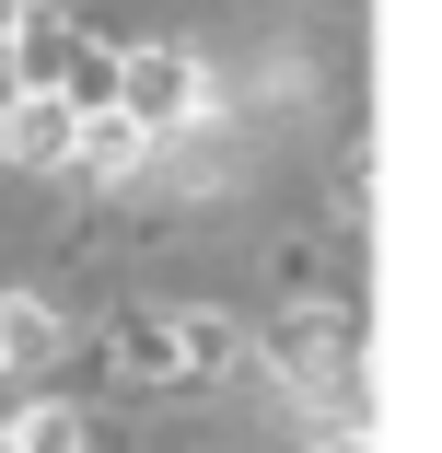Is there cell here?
<instances>
[{"label":"cell","instance_id":"4","mask_svg":"<svg viewBox=\"0 0 442 453\" xmlns=\"http://www.w3.org/2000/svg\"><path fill=\"white\" fill-rule=\"evenodd\" d=\"M140 151H151V140H140L117 105H94V117L70 128V163H81V174H140Z\"/></svg>","mask_w":442,"mask_h":453},{"label":"cell","instance_id":"8","mask_svg":"<svg viewBox=\"0 0 442 453\" xmlns=\"http://www.w3.org/2000/svg\"><path fill=\"white\" fill-rule=\"evenodd\" d=\"M326 453H361V430H349V441H326Z\"/></svg>","mask_w":442,"mask_h":453},{"label":"cell","instance_id":"5","mask_svg":"<svg viewBox=\"0 0 442 453\" xmlns=\"http://www.w3.org/2000/svg\"><path fill=\"white\" fill-rule=\"evenodd\" d=\"M0 151H12V163H58L70 151V105L58 94H24L12 117H0Z\"/></svg>","mask_w":442,"mask_h":453},{"label":"cell","instance_id":"3","mask_svg":"<svg viewBox=\"0 0 442 453\" xmlns=\"http://www.w3.org/2000/svg\"><path fill=\"white\" fill-rule=\"evenodd\" d=\"M187 105H198V70L174 58V47L128 58V81H117V117H128L140 140H174V128H187Z\"/></svg>","mask_w":442,"mask_h":453},{"label":"cell","instance_id":"6","mask_svg":"<svg viewBox=\"0 0 442 453\" xmlns=\"http://www.w3.org/2000/svg\"><path fill=\"white\" fill-rule=\"evenodd\" d=\"M47 349H58V314L12 291V303H0V372H35V360H47Z\"/></svg>","mask_w":442,"mask_h":453},{"label":"cell","instance_id":"7","mask_svg":"<svg viewBox=\"0 0 442 453\" xmlns=\"http://www.w3.org/2000/svg\"><path fill=\"white\" fill-rule=\"evenodd\" d=\"M0 453H81V418L70 407H35L24 430H0Z\"/></svg>","mask_w":442,"mask_h":453},{"label":"cell","instance_id":"1","mask_svg":"<svg viewBox=\"0 0 442 453\" xmlns=\"http://www.w3.org/2000/svg\"><path fill=\"white\" fill-rule=\"evenodd\" d=\"M268 360L326 407V418H361V326H349L337 303H303V314H280L268 326Z\"/></svg>","mask_w":442,"mask_h":453},{"label":"cell","instance_id":"2","mask_svg":"<svg viewBox=\"0 0 442 453\" xmlns=\"http://www.w3.org/2000/svg\"><path fill=\"white\" fill-rule=\"evenodd\" d=\"M221 360H233L221 314H140V326H117V372L128 384H210Z\"/></svg>","mask_w":442,"mask_h":453}]
</instances>
